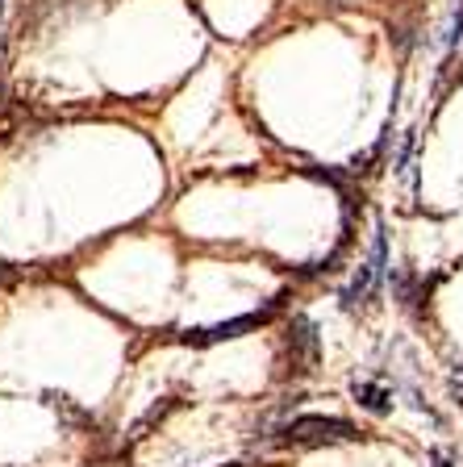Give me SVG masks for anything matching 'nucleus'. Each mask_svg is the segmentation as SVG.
Here are the masks:
<instances>
[{
  "instance_id": "nucleus-3",
  "label": "nucleus",
  "mask_w": 463,
  "mask_h": 467,
  "mask_svg": "<svg viewBox=\"0 0 463 467\" xmlns=\"http://www.w3.org/2000/svg\"><path fill=\"white\" fill-rule=\"evenodd\" d=\"M351 392H355V400L363 409H372V413H388V405H393V397H388L380 384H367V379H363V384H355Z\"/></svg>"
},
{
  "instance_id": "nucleus-1",
  "label": "nucleus",
  "mask_w": 463,
  "mask_h": 467,
  "mask_svg": "<svg viewBox=\"0 0 463 467\" xmlns=\"http://www.w3.org/2000/svg\"><path fill=\"white\" fill-rule=\"evenodd\" d=\"M355 426L342 418H297L284 430L280 447H330V442H351Z\"/></svg>"
},
{
  "instance_id": "nucleus-7",
  "label": "nucleus",
  "mask_w": 463,
  "mask_h": 467,
  "mask_svg": "<svg viewBox=\"0 0 463 467\" xmlns=\"http://www.w3.org/2000/svg\"><path fill=\"white\" fill-rule=\"evenodd\" d=\"M459 363H463V355H459ZM459 371H463V368H459Z\"/></svg>"
},
{
  "instance_id": "nucleus-6",
  "label": "nucleus",
  "mask_w": 463,
  "mask_h": 467,
  "mask_svg": "<svg viewBox=\"0 0 463 467\" xmlns=\"http://www.w3.org/2000/svg\"><path fill=\"white\" fill-rule=\"evenodd\" d=\"M0 13H5V0H0Z\"/></svg>"
},
{
  "instance_id": "nucleus-5",
  "label": "nucleus",
  "mask_w": 463,
  "mask_h": 467,
  "mask_svg": "<svg viewBox=\"0 0 463 467\" xmlns=\"http://www.w3.org/2000/svg\"><path fill=\"white\" fill-rule=\"evenodd\" d=\"M451 397H455V405H463V379H451Z\"/></svg>"
},
{
  "instance_id": "nucleus-4",
  "label": "nucleus",
  "mask_w": 463,
  "mask_h": 467,
  "mask_svg": "<svg viewBox=\"0 0 463 467\" xmlns=\"http://www.w3.org/2000/svg\"><path fill=\"white\" fill-rule=\"evenodd\" d=\"M259 317H238V321H226V326H213V330H201L196 342H222V338H234L238 330H251Z\"/></svg>"
},
{
  "instance_id": "nucleus-2",
  "label": "nucleus",
  "mask_w": 463,
  "mask_h": 467,
  "mask_svg": "<svg viewBox=\"0 0 463 467\" xmlns=\"http://www.w3.org/2000/svg\"><path fill=\"white\" fill-rule=\"evenodd\" d=\"M380 272H384V234H376V246H372V259L359 267V275H355V284L347 288V305H359V301H367L372 296V288H376V280H380Z\"/></svg>"
}]
</instances>
